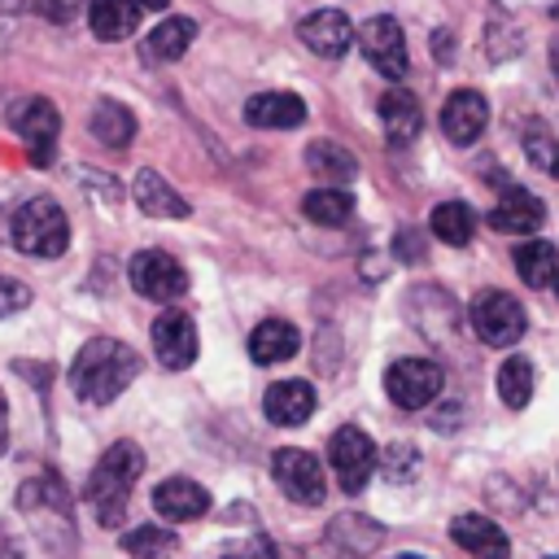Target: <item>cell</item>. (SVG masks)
<instances>
[{
	"label": "cell",
	"instance_id": "7a4b0ae2",
	"mask_svg": "<svg viewBox=\"0 0 559 559\" xmlns=\"http://www.w3.org/2000/svg\"><path fill=\"white\" fill-rule=\"evenodd\" d=\"M140 472H144V450H140L135 441H114V445L96 459V467H92V476H87V502L96 507V520H100V524H109V528L122 524L127 498H131Z\"/></svg>",
	"mask_w": 559,
	"mask_h": 559
},
{
	"label": "cell",
	"instance_id": "836d02e7",
	"mask_svg": "<svg viewBox=\"0 0 559 559\" xmlns=\"http://www.w3.org/2000/svg\"><path fill=\"white\" fill-rule=\"evenodd\" d=\"M26 306H31V288L22 280H13V275H0V319L4 314H17Z\"/></svg>",
	"mask_w": 559,
	"mask_h": 559
},
{
	"label": "cell",
	"instance_id": "f546056e",
	"mask_svg": "<svg viewBox=\"0 0 559 559\" xmlns=\"http://www.w3.org/2000/svg\"><path fill=\"white\" fill-rule=\"evenodd\" d=\"M498 397L511 406V411H524L528 397H533V362L511 354L502 367H498Z\"/></svg>",
	"mask_w": 559,
	"mask_h": 559
},
{
	"label": "cell",
	"instance_id": "484cf974",
	"mask_svg": "<svg viewBox=\"0 0 559 559\" xmlns=\"http://www.w3.org/2000/svg\"><path fill=\"white\" fill-rule=\"evenodd\" d=\"M92 135L105 148H127L135 140V114L118 100H96L92 105Z\"/></svg>",
	"mask_w": 559,
	"mask_h": 559
},
{
	"label": "cell",
	"instance_id": "1f68e13d",
	"mask_svg": "<svg viewBox=\"0 0 559 559\" xmlns=\"http://www.w3.org/2000/svg\"><path fill=\"white\" fill-rule=\"evenodd\" d=\"M415 472H419V450H415V445L397 441V445L384 450V476H389V480L402 485V480H411Z\"/></svg>",
	"mask_w": 559,
	"mask_h": 559
},
{
	"label": "cell",
	"instance_id": "4fadbf2b",
	"mask_svg": "<svg viewBox=\"0 0 559 559\" xmlns=\"http://www.w3.org/2000/svg\"><path fill=\"white\" fill-rule=\"evenodd\" d=\"M297 39H301L314 57L336 61V57H345L349 44H354V22H349L341 9H314V13H306V17L297 22Z\"/></svg>",
	"mask_w": 559,
	"mask_h": 559
},
{
	"label": "cell",
	"instance_id": "7bdbcfd3",
	"mask_svg": "<svg viewBox=\"0 0 559 559\" xmlns=\"http://www.w3.org/2000/svg\"><path fill=\"white\" fill-rule=\"evenodd\" d=\"M550 288H555V293H559V271H555V284H550Z\"/></svg>",
	"mask_w": 559,
	"mask_h": 559
},
{
	"label": "cell",
	"instance_id": "f35d334b",
	"mask_svg": "<svg viewBox=\"0 0 559 559\" xmlns=\"http://www.w3.org/2000/svg\"><path fill=\"white\" fill-rule=\"evenodd\" d=\"M166 4H170V0H135L140 13H144V9H166Z\"/></svg>",
	"mask_w": 559,
	"mask_h": 559
},
{
	"label": "cell",
	"instance_id": "74e56055",
	"mask_svg": "<svg viewBox=\"0 0 559 559\" xmlns=\"http://www.w3.org/2000/svg\"><path fill=\"white\" fill-rule=\"evenodd\" d=\"M432 48H437V61H450V35H432Z\"/></svg>",
	"mask_w": 559,
	"mask_h": 559
},
{
	"label": "cell",
	"instance_id": "ba28073f",
	"mask_svg": "<svg viewBox=\"0 0 559 559\" xmlns=\"http://www.w3.org/2000/svg\"><path fill=\"white\" fill-rule=\"evenodd\" d=\"M271 476H275V485H280L297 507H319L323 493H328L323 463H319L310 450H297V445H284V450L271 454Z\"/></svg>",
	"mask_w": 559,
	"mask_h": 559
},
{
	"label": "cell",
	"instance_id": "ab89813d",
	"mask_svg": "<svg viewBox=\"0 0 559 559\" xmlns=\"http://www.w3.org/2000/svg\"><path fill=\"white\" fill-rule=\"evenodd\" d=\"M550 17H555V22H559V0H555V4H550Z\"/></svg>",
	"mask_w": 559,
	"mask_h": 559
},
{
	"label": "cell",
	"instance_id": "277c9868",
	"mask_svg": "<svg viewBox=\"0 0 559 559\" xmlns=\"http://www.w3.org/2000/svg\"><path fill=\"white\" fill-rule=\"evenodd\" d=\"M467 323H472V332L480 336V345H489V349H507V345H515V341L524 336L528 314H524V306H520L511 293H502V288H485V293L472 297V306H467Z\"/></svg>",
	"mask_w": 559,
	"mask_h": 559
},
{
	"label": "cell",
	"instance_id": "3957f363",
	"mask_svg": "<svg viewBox=\"0 0 559 559\" xmlns=\"http://www.w3.org/2000/svg\"><path fill=\"white\" fill-rule=\"evenodd\" d=\"M9 236L26 258H61L70 249V223L52 197L22 201L9 218Z\"/></svg>",
	"mask_w": 559,
	"mask_h": 559
},
{
	"label": "cell",
	"instance_id": "d590c367",
	"mask_svg": "<svg viewBox=\"0 0 559 559\" xmlns=\"http://www.w3.org/2000/svg\"><path fill=\"white\" fill-rule=\"evenodd\" d=\"M393 253H397L402 262H419V258H424V236H419L415 227H402V231L393 236Z\"/></svg>",
	"mask_w": 559,
	"mask_h": 559
},
{
	"label": "cell",
	"instance_id": "cb8c5ba5",
	"mask_svg": "<svg viewBox=\"0 0 559 559\" xmlns=\"http://www.w3.org/2000/svg\"><path fill=\"white\" fill-rule=\"evenodd\" d=\"M192 39H197V22H192V17H166V22H157V26L148 31V39H144V61H148V66L179 61Z\"/></svg>",
	"mask_w": 559,
	"mask_h": 559
},
{
	"label": "cell",
	"instance_id": "2e32d148",
	"mask_svg": "<svg viewBox=\"0 0 559 559\" xmlns=\"http://www.w3.org/2000/svg\"><path fill=\"white\" fill-rule=\"evenodd\" d=\"M245 122L262 131H293L306 122V100L297 92H258L245 100Z\"/></svg>",
	"mask_w": 559,
	"mask_h": 559
},
{
	"label": "cell",
	"instance_id": "e0dca14e",
	"mask_svg": "<svg viewBox=\"0 0 559 559\" xmlns=\"http://www.w3.org/2000/svg\"><path fill=\"white\" fill-rule=\"evenodd\" d=\"M450 537L459 542V550H467L472 559H507L511 546H507V533L480 515V511H467V515H454L450 520Z\"/></svg>",
	"mask_w": 559,
	"mask_h": 559
},
{
	"label": "cell",
	"instance_id": "9a60e30c",
	"mask_svg": "<svg viewBox=\"0 0 559 559\" xmlns=\"http://www.w3.org/2000/svg\"><path fill=\"white\" fill-rule=\"evenodd\" d=\"M153 511L162 520H175V524H188V520H201L210 511V489L197 485L192 476H170L153 489Z\"/></svg>",
	"mask_w": 559,
	"mask_h": 559
},
{
	"label": "cell",
	"instance_id": "ee69618b",
	"mask_svg": "<svg viewBox=\"0 0 559 559\" xmlns=\"http://www.w3.org/2000/svg\"><path fill=\"white\" fill-rule=\"evenodd\" d=\"M555 74H559V48H555Z\"/></svg>",
	"mask_w": 559,
	"mask_h": 559
},
{
	"label": "cell",
	"instance_id": "30bf717a",
	"mask_svg": "<svg viewBox=\"0 0 559 559\" xmlns=\"http://www.w3.org/2000/svg\"><path fill=\"white\" fill-rule=\"evenodd\" d=\"M358 44H362V57H367L384 79H393V83H397V79L406 74L411 57H406V35H402L397 17H389V13L367 17V22H362V31H358Z\"/></svg>",
	"mask_w": 559,
	"mask_h": 559
},
{
	"label": "cell",
	"instance_id": "d4e9b609",
	"mask_svg": "<svg viewBox=\"0 0 559 559\" xmlns=\"http://www.w3.org/2000/svg\"><path fill=\"white\" fill-rule=\"evenodd\" d=\"M511 262H515V275H520L528 288H546V284H555V271H559V253H555V245H550V240H542V236H528L524 245H515Z\"/></svg>",
	"mask_w": 559,
	"mask_h": 559
},
{
	"label": "cell",
	"instance_id": "44dd1931",
	"mask_svg": "<svg viewBox=\"0 0 559 559\" xmlns=\"http://www.w3.org/2000/svg\"><path fill=\"white\" fill-rule=\"evenodd\" d=\"M131 201L140 205V214L148 218H188V201L157 175V170H140L131 179Z\"/></svg>",
	"mask_w": 559,
	"mask_h": 559
},
{
	"label": "cell",
	"instance_id": "ac0fdd59",
	"mask_svg": "<svg viewBox=\"0 0 559 559\" xmlns=\"http://www.w3.org/2000/svg\"><path fill=\"white\" fill-rule=\"evenodd\" d=\"M542 223H546V205L524 188L502 192V201L489 210V227L502 236H533Z\"/></svg>",
	"mask_w": 559,
	"mask_h": 559
},
{
	"label": "cell",
	"instance_id": "4dcf8cb0",
	"mask_svg": "<svg viewBox=\"0 0 559 559\" xmlns=\"http://www.w3.org/2000/svg\"><path fill=\"white\" fill-rule=\"evenodd\" d=\"M122 550L131 559H166L175 550V533L170 528H157V524H144V528H131L122 537Z\"/></svg>",
	"mask_w": 559,
	"mask_h": 559
},
{
	"label": "cell",
	"instance_id": "9c48e42d",
	"mask_svg": "<svg viewBox=\"0 0 559 559\" xmlns=\"http://www.w3.org/2000/svg\"><path fill=\"white\" fill-rule=\"evenodd\" d=\"M127 280H131V288L140 293V297H148V301H175V297H183V288H188V271L166 253V249H140L131 262H127Z\"/></svg>",
	"mask_w": 559,
	"mask_h": 559
},
{
	"label": "cell",
	"instance_id": "8992f818",
	"mask_svg": "<svg viewBox=\"0 0 559 559\" xmlns=\"http://www.w3.org/2000/svg\"><path fill=\"white\" fill-rule=\"evenodd\" d=\"M328 463H332V472H336V485H341L345 493H358V489L371 480V472H376V463H380V450H376V441H371L362 428L345 424V428H336L332 441H328Z\"/></svg>",
	"mask_w": 559,
	"mask_h": 559
},
{
	"label": "cell",
	"instance_id": "d6986e66",
	"mask_svg": "<svg viewBox=\"0 0 559 559\" xmlns=\"http://www.w3.org/2000/svg\"><path fill=\"white\" fill-rule=\"evenodd\" d=\"M262 411L275 428H301L314 415V389L306 380H280V384L266 389Z\"/></svg>",
	"mask_w": 559,
	"mask_h": 559
},
{
	"label": "cell",
	"instance_id": "8d00e7d4",
	"mask_svg": "<svg viewBox=\"0 0 559 559\" xmlns=\"http://www.w3.org/2000/svg\"><path fill=\"white\" fill-rule=\"evenodd\" d=\"M9 450V402H4V393H0V454Z\"/></svg>",
	"mask_w": 559,
	"mask_h": 559
},
{
	"label": "cell",
	"instance_id": "b9f144b4",
	"mask_svg": "<svg viewBox=\"0 0 559 559\" xmlns=\"http://www.w3.org/2000/svg\"><path fill=\"white\" fill-rule=\"evenodd\" d=\"M550 175H555V179H559V157H555V166H550Z\"/></svg>",
	"mask_w": 559,
	"mask_h": 559
},
{
	"label": "cell",
	"instance_id": "d6a6232c",
	"mask_svg": "<svg viewBox=\"0 0 559 559\" xmlns=\"http://www.w3.org/2000/svg\"><path fill=\"white\" fill-rule=\"evenodd\" d=\"M524 148H528L533 166H542V170H550V166H555V157H559L555 140H550L546 131H537V127H528V131H524Z\"/></svg>",
	"mask_w": 559,
	"mask_h": 559
},
{
	"label": "cell",
	"instance_id": "7402d4cb",
	"mask_svg": "<svg viewBox=\"0 0 559 559\" xmlns=\"http://www.w3.org/2000/svg\"><path fill=\"white\" fill-rule=\"evenodd\" d=\"M297 345H301V336H297V328H293L288 319H262V323L249 332V358L262 362V367H275V362H284V358H293Z\"/></svg>",
	"mask_w": 559,
	"mask_h": 559
},
{
	"label": "cell",
	"instance_id": "6da1fadb",
	"mask_svg": "<svg viewBox=\"0 0 559 559\" xmlns=\"http://www.w3.org/2000/svg\"><path fill=\"white\" fill-rule=\"evenodd\" d=\"M140 371V354L114 336H92L70 362V389L87 406H109Z\"/></svg>",
	"mask_w": 559,
	"mask_h": 559
},
{
	"label": "cell",
	"instance_id": "f1b7e54d",
	"mask_svg": "<svg viewBox=\"0 0 559 559\" xmlns=\"http://www.w3.org/2000/svg\"><path fill=\"white\" fill-rule=\"evenodd\" d=\"M301 214H306L314 227H341V223L354 214V197H349L345 188H314V192H306Z\"/></svg>",
	"mask_w": 559,
	"mask_h": 559
},
{
	"label": "cell",
	"instance_id": "83f0119b",
	"mask_svg": "<svg viewBox=\"0 0 559 559\" xmlns=\"http://www.w3.org/2000/svg\"><path fill=\"white\" fill-rule=\"evenodd\" d=\"M428 231L441 240V245H467L472 240V231H476V214H472V205L467 201H441V205H432V214H428Z\"/></svg>",
	"mask_w": 559,
	"mask_h": 559
},
{
	"label": "cell",
	"instance_id": "52a82bcc",
	"mask_svg": "<svg viewBox=\"0 0 559 559\" xmlns=\"http://www.w3.org/2000/svg\"><path fill=\"white\" fill-rule=\"evenodd\" d=\"M441 389H445V371H441L432 358H397V362H389V371H384V393H389V402L402 406V411L428 406Z\"/></svg>",
	"mask_w": 559,
	"mask_h": 559
},
{
	"label": "cell",
	"instance_id": "60d3db41",
	"mask_svg": "<svg viewBox=\"0 0 559 559\" xmlns=\"http://www.w3.org/2000/svg\"><path fill=\"white\" fill-rule=\"evenodd\" d=\"M393 559H424V555H393Z\"/></svg>",
	"mask_w": 559,
	"mask_h": 559
},
{
	"label": "cell",
	"instance_id": "7c38bea8",
	"mask_svg": "<svg viewBox=\"0 0 559 559\" xmlns=\"http://www.w3.org/2000/svg\"><path fill=\"white\" fill-rule=\"evenodd\" d=\"M323 542H328V550H332L336 559H367V555L380 550L384 524H376V520L362 515V511H341V515H332Z\"/></svg>",
	"mask_w": 559,
	"mask_h": 559
},
{
	"label": "cell",
	"instance_id": "e575fe53",
	"mask_svg": "<svg viewBox=\"0 0 559 559\" xmlns=\"http://www.w3.org/2000/svg\"><path fill=\"white\" fill-rule=\"evenodd\" d=\"M87 0H31V9L39 13V17H48V22H70V17H79V9H83Z\"/></svg>",
	"mask_w": 559,
	"mask_h": 559
},
{
	"label": "cell",
	"instance_id": "ffe728a7",
	"mask_svg": "<svg viewBox=\"0 0 559 559\" xmlns=\"http://www.w3.org/2000/svg\"><path fill=\"white\" fill-rule=\"evenodd\" d=\"M380 127H384V140H389L393 148L411 144V140L419 135V127H424V114H419L415 92L389 87V92L380 96Z\"/></svg>",
	"mask_w": 559,
	"mask_h": 559
},
{
	"label": "cell",
	"instance_id": "5bb4252c",
	"mask_svg": "<svg viewBox=\"0 0 559 559\" xmlns=\"http://www.w3.org/2000/svg\"><path fill=\"white\" fill-rule=\"evenodd\" d=\"M485 122H489V100L476 87H459V92L445 96V105H441V131H445V140L476 144L485 135Z\"/></svg>",
	"mask_w": 559,
	"mask_h": 559
},
{
	"label": "cell",
	"instance_id": "8fae6325",
	"mask_svg": "<svg viewBox=\"0 0 559 559\" xmlns=\"http://www.w3.org/2000/svg\"><path fill=\"white\" fill-rule=\"evenodd\" d=\"M153 354L166 371H183L197 362V323L183 310H162L153 319Z\"/></svg>",
	"mask_w": 559,
	"mask_h": 559
},
{
	"label": "cell",
	"instance_id": "603a6c76",
	"mask_svg": "<svg viewBox=\"0 0 559 559\" xmlns=\"http://www.w3.org/2000/svg\"><path fill=\"white\" fill-rule=\"evenodd\" d=\"M87 26L96 39L118 44V39L135 35L140 9H135V0H87Z\"/></svg>",
	"mask_w": 559,
	"mask_h": 559
},
{
	"label": "cell",
	"instance_id": "4316f807",
	"mask_svg": "<svg viewBox=\"0 0 559 559\" xmlns=\"http://www.w3.org/2000/svg\"><path fill=\"white\" fill-rule=\"evenodd\" d=\"M306 166H310L319 179H328V188H341L345 179H354V175H358L354 153H349V148H341L336 140H314V144L306 148Z\"/></svg>",
	"mask_w": 559,
	"mask_h": 559
},
{
	"label": "cell",
	"instance_id": "f6af8a7d",
	"mask_svg": "<svg viewBox=\"0 0 559 559\" xmlns=\"http://www.w3.org/2000/svg\"><path fill=\"white\" fill-rule=\"evenodd\" d=\"M223 559H240V555H223Z\"/></svg>",
	"mask_w": 559,
	"mask_h": 559
},
{
	"label": "cell",
	"instance_id": "5b68a950",
	"mask_svg": "<svg viewBox=\"0 0 559 559\" xmlns=\"http://www.w3.org/2000/svg\"><path fill=\"white\" fill-rule=\"evenodd\" d=\"M9 127H13V135L26 144L31 166H52V157H57V135H61V114H57L52 100H44V96H22V100L9 109Z\"/></svg>",
	"mask_w": 559,
	"mask_h": 559
}]
</instances>
